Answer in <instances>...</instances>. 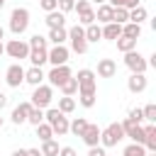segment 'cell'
Wrapping results in <instances>:
<instances>
[{
    "label": "cell",
    "instance_id": "obj_1",
    "mask_svg": "<svg viewBox=\"0 0 156 156\" xmlns=\"http://www.w3.org/2000/svg\"><path fill=\"white\" fill-rule=\"evenodd\" d=\"M44 122L51 127L54 136H63V134H68V117H66L63 112H58L56 107H49V110L44 112Z\"/></svg>",
    "mask_w": 156,
    "mask_h": 156
},
{
    "label": "cell",
    "instance_id": "obj_2",
    "mask_svg": "<svg viewBox=\"0 0 156 156\" xmlns=\"http://www.w3.org/2000/svg\"><path fill=\"white\" fill-rule=\"evenodd\" d=\"M122 139H124V129H122L119 122H112V124H107L105 129H100V146H102V149L117 146Z\"/></svg>",
    "mask_w": 156,
    "mask_h": 156
},
{
    "label": "cell",
    "instance_id": "obj_3",
    "mask_svg": "<svg viewBox=\"0 0 156 156\" xmlns=\"http://www.w3.org/2000/svg\"><path fill=\"white\" fill-rule=\"evenodd\" d=\"M29 27V10L27 7H15L10 15V32L15 37H22Z\"/></svg>",
    "mask_w": 156,
    "mask_h": 156
},
{
    "label": "cell",
    "instance_id": "obj_4",
    "mask_svg": "<svg viewBox=\"0 0 156 156\" xmlns=\"http://www.w3.org/2000/svg\"><path fill=\"white\" fill-rule=\"evenodd\" d=\"M78 83V93H98V80H95V71L90 68H80L78 76H73Z\"/></svg>",
    "mask_w": 156,
    "mask_h": 156
},
{
    "label": "cell",
    "instance_id": "obj_5",
    "mask_svg": "<svg viewBox=\"0 0 156 156\" xmlns=\"http://www.w3.org/2000/svg\"><path fill=\"white\" fill-rule=\"evenodd\" d=\"M51 100H54V88L51 85H37L34 88V93H32V107H39V110H44V107H49L51 105Z\"/></svg>",
    "mask_w": 156,
    "mask_h": 156
},
{
    "label": "cell",
    "instance_id": "obj_6",
    "mask_svg": "<svg viewBox=\"0 0 156 156\" xmlns=\"http://www.w3.org/2000/svg\"><path fill=\"white\" fill-rule=\"evenodd\" d=\"M66 32H68L71 49H73L76 54H85V51H88V41H85V32H83V27H80V24H73V27L66 29Z\"/></svg>",
    "mask_w": 156,
    "mask_h": 156
},
{
    "label": "cell",
    "instance_id": "obj_7",
    "mask_svg": "<svg viewBox=\"0 0 156 156\" xmlns=\"http://www.w3.org/2000/svg\"><path fill=\"white\" fill-rule=\"evenodd\" d=\"M71 76H73V73H71L68 63H66V66H51V71L46 73V80H49V85H51V88H61Z\"/></svg>",
    "mask_w": 156,
    "mask_h": 156
},
{
    "label": "cell",
    "instance_id": "obj_8",
    "mask_svg": "<svg viewBox=\"0 0 156 156\" xmlns=\"http://www.w3.org/2000/svg\"><path fill=\"white\" fill-rule=\"evenodd\" d=\"M5 54L10 56V58H27L29 56V44L27 41H22V39H10L7 44H5Z\"/></svg>",
    "mask_w": 156,
    "mask_h": 156
},
{
    "label": "cell",
    "instance_id": "obj_9",
    "mask_svg": "<svg viewBox=\"0 0 156 156\" xmlns=\"http://www.w3.org/2000/svg\"><path fill=\"white\" fill-rule=\"evenodd\" d=\"M124 66L132 71V73H146V68H149V63H146V58L134 49V51H129V54H124Z\"/></svg>",
    "mask_w": 156,
    "mask_h": 156
},
{
    "label": "cell",
    "instance_id": "obj_10",
    "mask_svg": "<svg viewBox=\"0 0 156 156\" xmlns=\"http://www.w3.org/2000/svg\"><path fill=\"white\" fill-rule=\"evenodd\" d=\"M119 124H122V129H124V136H129L134 144H141V146H144V127H141V124H136V122L129 119V117H127L124 122H119Z\"/></svg>",
    "mask_w": 156,
    "mask_h": 156
},
{
    "label": "cell",
    "instance_id": "obj_11",
    "mask_svg": "<svg viewBox=\"0 0 156 156\" xmlns=\"http://www.w3.org/2000/svg\"><path fill=\"white\" fill-rule=\"evenodd\" d=\"M68 49L63 46V44H58V46H51L49 51H46V61L51 63V66H66L68 63Z\"/></svg>",
    "mask_w": 156,
    "mask_h": 156
},
{
    "label": "cell",
    "instance_id": "obj_12",
    "mask_svg": "<svg viewBox=\"0 0 156 156\" xmlns=\"http://www.w3.org/2000/svg\"><path fill=\"white\" fill-rule=\"evenodd\" d=\"M5 83H7L10 88H20V85L24 83V68H22L20 63L7 66V71H5Z\"/></svg>",
    "mask_w": 156,
    "mask_h": 156
},
{
    "label": "cell",
    "instance_id": "obj_13",
    "mask_svg": "<svg viewBox=\"0 0 156 156\" xmlns=\"http://www.w3.org/2000/svg\"><path fill=\"white\" fill-rule=\"evenodd\" d=\"M146 85H149V80H146V76H144V73H132V76L127 78V88H129V93H134V95L144 93V90H146Z\"/></svg>",
    "mask_w": 156,
    "mask_h": 156
},
{
    "label": "cell",
    "instance_id": "obj_14",
    "mask_svg": "<svg viewBox=\"0 0 156 156\" xmlns=\"http://www.w3.org/2000/svg\"><path fill=\"white\" fill-rule=\"evenodd\" d=\"M80 139L88 144V149H90V146H98V144H100V127L88 122V127H85V132L80 134Z\"/></svg>",
    "mask_w": 156,
    "mask_h": 156
},
{
    "label": "cell",
    "instance_id": "obj_15",
    "mask_svg": "<svg viewBox=\"0 0 156 156\" xmlns=\"http://www.w3.org/2000/svg\"><path fill=\"white\" fill-rule=\"evenodd\" d=\"M117 73V63L112 58H100L98 61V76L100 78H115Z\"/></svg>",
    "mask_w": 156,
    "mask_h": 156
},
{
    "label": "cell",
    "instance_id": "obj_16",
    "mask_svg": "<svg viewBox=\"0 0 156 156\" xmlns=\"http://www.w3.org/2000/svg\"><path fill=\"white\" fill-rule=\"evenodd\" d=\"M44 78H46V76H44V71H41V68H37V66H32V68H27V71H24V83H29L32 88L41 85V83H44Z\"/></svg>",
    "mask_w": 156,
    "mask_h": 156
},
{
    "label": "cell",
    "instance_id": "obj_17",
    "mask_svg": "<svg viewBox=\"0 0 156 156\" xmlns=\"http://www.w3.org/2000/svg\"><path fill=\"white\" fill-rule=\"evenodd\" d=\"M29 110H32V102H20V105L12 110V115H10V117H12V124H24Z\"/></svg>",
    "mask_w": 156,
    "mask_h": 156
},
{
    "label": "cell",
    "instance_id": "obj_18",
    "mask_svg": "<svg viewBox=\"0 0 156 156\" xmlns=\"http://www.w3.org/2000/svg\"><path fill=\"white\" fill-rule=\"evenodd\" d=\"M44 22H46V27H49V29H61V27L66 24V15H63V12H58V10L46 12Z\"/></svg>",
    "mask_w": 156,
    "mask_h": 156
},
{
    "label": "cell",
    "instance_id": "obj_19",
    "mask_svg": "<svg viewBox=\"0 0 156 156\" xmlns=\"http://www.w3.org/2000/svg\"><path fill=\"white\" fill-rule=\"evenodd\" d=\"M102 29V39H110V41H115L117 37H122V24H115V22H107L105 27H100Z\"/></svg>",
    "mask_w": 156,
    "mask_h": 156
},
{
    "label": "cell",
    "instance_id": "obj_20",
    "mask_svg": "<svg viewBox=\"0 0 156 156\" xmlns=\"http://www.w3.org/2000/svg\"><path fill=\"white\" fill-rule=\"evenodd\" d=\"M46 51L49 49H29V61H32V66H37V68H41L44 63H46Z\"/></svg>",
    "mask_w": 156,
    "mask_h": 156
},
{
    "label": "cell",
    "instance_id": "obj_21",
    "mask_svg": "<svg viewBox=\"0 0 156 156\" xmlns=\"http://www.w3.org/2000/svg\"><path fill=\"white\" fill-rule=\"evenodd\" d=\"M95 20H98V22H102V24L112 22V7H110L107 2L98 5V10H95Z\"/></svg>",
    "mask_w": 156,
    "mask_h": 156
},
{
    "label": "cell",
    "instance_id": "obj_22",
    "mask_svg": "<svg viewBox=\"0 0 156 156\" xmlns=\"http://www.w3.org/2000/svg\"><path fill=\"white\" fill-rule=\"evenodd\" d=\"M83 32H85V41H88V44H90V41L102 39V29H100V24H98V22H93V24L83 27Z\"/></svg>",
    "mask_w": 156,
    "mask_h": 156
},
{
    "label": "cell",
    "instance_id": "obj_23",
    "mask_svg": "<svg viewBox=\"0 0 156 156\" xmlns=\"http://www.w3.org/2000/svg\"><path fill=\"white\" fill-rule=\"evenodd\" d=\"M66 39H68V32H66V27H61V29H49V37H46V41H51L54 46L63 44Z\"/></svg>",
    "mask_w": 156,
    "mask_h": 156
},
{
    "label": "cell",
    "instance_id": "obj_24",
    "mask_svg": "<svg viewBox=\"0 0 156 156\" xmlns=\"http://www.w3.org/2000/svg\"><path fill=\"white\" fill-rule=\"evenodd\" d=\"M146 17H149V12H146V7H144V5H136V7H132V10H129V22H134V24H141Z\"/></svg>",
    "mask_w": 156,
    "mask_h": 156
},
{
    "label": "cell",
    "instance_id": "obj_25",
    "mask_svg": "<svg viewBox=\"0 0 156 156\" xmlns=\"http://www.w3.org/2000/svg\"><path fill=\"white\" fill-rule=\"evenodd\" d=\"M122 37L139 39V37H141V24H134V22H127V24H122Z\"/></svg>",
    "mask_w": 156,
    "mask_h": 156
},
{
    "label": "cell",
    "instance_id": "obj_26",
    "mask_svg": "<svg viewBox=\"0 0 156 156\" xmlns=\"http://www.w3.org/2000/svg\"><path fill=\"white\" fill-rule=\"evenodd\" d=\"M115 41H117V49H119L122 54H129V51H134V49H136V39H129V37H117Z\"/></svg>",
    "mask_w": 156,
    "mask_h": 156
},
{
    "label": "cell",
    "instance_id": "obj_27",
    "mask_svg": "<svg viewBox=\"0 0 156 156\" xmlns=\"http://www.w3.org/2000/svg\"><path fill=\"white\" fill-rule=\"evenodd\" d=\"M85 127H88V119L85 117H76L73 122H68V132H73L76 136H80L85 132Z\"/></svg>",
    "mask_w": 156,
    "mask_h": 156
},
{
    "label": "cell",
    "instance_id": "obj_28",
    "mask_svg": "<svg viewBox=\"0 0 156 156\" xmlns=\"http://www.w3.org/2000/svg\"><path fill=\"white\" fill-rule=\"evenodd\" d=\"M58 141H54V139H49V141H41V156H58Z\"/></svg>",
    "mask_w": 156,
    "mask_h": 156
},
{
    "label": "cell",
    "instance_id": "obj_29",
    "mask_svg": "<svg viewBox=\"0 0 156 156\" xmlns=\"http://www.w3.org/2000/svg\"><path fill=\"white\" fill-rule=\"evenodd\" d=\"M112 22H115V24H127V22H129V10H124V7H112Z\"/></svg>",
    "mask_w": 156,
    "mask_h": 156
},
{
    "label": "cell",
    "instance_id": "obj_30",
    "mask_svg": "<svg viewBox=\"0 0 156 156\" xmlns=\"http://www.w3.org/2000/svg\"><path fill=\"white\" fill-rule=\"evenodd\" d=\"M56 110H58V112H63V115H71V112L76 110V100L63 95V98H58V107H56Z\"/></svg>",
    "mask_w": 156,
    "mask_h": 156
},
{
    "label": "cell",
    "instance_id": "obj_31",
    "mask_svg": "<svg viewBox=\"0 0 156 156\" xmlns=\"http://www.w3.org/2000/svg\"><path fill=\"white\" fill-rule=\"evenodd\" d=\"M58 90H61V93H63L66 98H73V95L78 93V83H76V78L71 76V78H68V80H66V83H63V85H61Z\"/></svg>",
    "mask_w": 156,
    "mask_h": 156
},
{
    "label": "cell",
    "instance_id": "obj_32",
    "mask_svg": "<svg viewBox=\"0 0 156 156\" xmlns=\"http://www.w3.org/2000/svg\"><path fill=\"white\" fill-rule=\"evenodd\" d=\"M37 136H39V141H49V139H54V132L46 122H41V124H37Z\"/></svg>",
    "mask_w": 156,
    "mask_h": 156
},
{
    "label": "cell",
    "instance_id": "obj_33",
    "mask_svg": "<svg viewBox=\"0 0 156 156\" xmlns=\"http://www.w3.org/2000/svg\"><path fill=\"white\" fill-rule=\"evenodd\" d=\"M122 156H146V149L141 146V144H129V146H124V151H122Z\"/></svg>",
    "mask_w": 156,
    "mask_h": 156
},
{
    "label": "cell",
    "instance_id": "obj_34",
    "mask_svg": "<svg viewBox=\"0 0 156 156\" xmlns=\"http://www.w3.org/2000/svg\"><path fill=\"white\" fill-rule=\"evenodd\" d=\"M27 122H29V124H34V127H37V124H41V122H44V110L32 107V110H29V115H27Z\"/></svg>",
    "mask_w": 156,
    "mask_h": 156
},
{
    "label": "cell",
    "instance_id": "obj_35",
    "mask_svg": "<svg viewBox=\"0 0 156 156\" xmlns=\"http://www.w3.org/2000/svg\"><path fill=\"white\" fill-rule=\"evenodd\" d=\"M110 7H124V10H132V7H136V5H141L139 0H105Z\"/></svg>",
    "mask_w": 156,
    "mask_h": 156
},
{
    "label": "cell",
    "instance_id": "obj_36",
    "mask_svg": "<svg viewBox=\"0 0 156 156\" xmlns=\"http://www.w3.org/2000/svg\"><path fill=\"white\" fill-rule=\"evenodd\" d=\"M27 44H29V49H46L49 41H46V37H41V34H32Z\"/></svg>",
    "mask_w": 156,
    "mask_h": 156
},
{
    "label": "cell",
    "instance_id": "obj_37",
    "mask_svg": "<svg viewBox=\"0 0 156 156\" xmlns=\"http://www.w3.org/2000/svg\"><path fill=\"white\" fill-rule=\"evenodd\" d=\"M141 115H144V119H146L149 124H154V122H156V105L149 102L146 107H141Z\"/></svg>",
    "mask_w": 156,
    "mask_h": 156
},
{
    "label": "cell",
    "instance_id": "obj_38",
    "mask_svg": "<svg viewBox=\"0 0 156 156\" xmlns=\"http://www.w3.org/2000/svg\"><path fill=\"white\" fill-rule=\"evenodd\" d=\"M95 22V10H88V12H80L78 15V24L80 27H88V24H93Z\"/></svg>",
    "mask_w": 156,
    "mask_h": 156
},
{
    "label": "cell",
    "instance_id": "obj_39",
    "mask_svg": "<svg viewBox=\"0 0 156 156\" xmlns=\"http://www.w3.org/2000/svg\"><path fill=\"white\" fill-rule=\"evenodd\" d=\"M95 95H98V93H78V102H80L83 107H93V105H95Z\"/></svg>",
    "mask_w": 156,
    "mask_h": 156
},
{
    "label": "cell",
    "instance_id": "obj_40",
    "mask_svg": "<svg viewBox=\"0 0 156 156\" xmlns=\"http://www.w3.org/2000/svg\"><path fill=\"white\" fill-rule=\"evenodd\" d=\"M39 5H41L44 12H54V10H58V0H39Z\"/></svg>",
    "mask_w": 156,
    "mask_h": 156
},
{
    "label": "cell",
    "instance_id": "obj_41",
    "mask_svg": "<svg viewBox=\"0 0 156 156\" xmlns=\"http://www.w3.org/2000/svg\"><path fill=\"white\" fill-rule=\"evenodd\" d=\"M73 10L80 15V12H88V10H93V5H90V0H78V2L73 5Z\"/></svg>",
    "mask_w": 156,
    "mask_h": 156
},
{
    "label": "cell",
    "instance_id": "obj_42",
    "mask_svg": "<svg viewBox=\"0 0 156 156\" xmlns=\"http://www.w3.org/2000/svg\"><path fill=\"white\" fill-rule=\"evenodd\" d=\"M129 119H134L136 124H144V115H141V107H134V110H129Z\"/></svg>",
    "mask_w": 156,
    "mask_h": 156
},
{
    "label": "cell",
    "instance_id": "obj_43",
    "mask_svg": "<svg viewBox=\"0 0 156 156\" xmlns=\"http://www.w3.org/2000/svg\"><path fill=\"white\" fill-rule=\"evenodd\" d=\"M73 5H76V0H58V12H71L73 10Z\"/></svg>",
    "mask_w": 156,
    "mask_h": 156
},
{
    "label": "cell",
    "instance_id": "obj_44",
    "mask_svg": "<svg viewBox=\"0 0 156 156\" xmlns=\"http://www.w3.org/2000/svg\"><path fill=\"white\" fill-rule=\"evenodd\" d=\"M58 156H78V154H76L73 146H61V149H58Z\"/></svg>",
    "mask_w": 156,
    "mask_h": 156
},
{
    "label": "cell",
    "instance_id": "obj_45",
    "mask_svg": "<svg viewBox=\"0 0 156 156\" xmlns=\"http://www.w3.org/2000/svg\"><path fill=\"white\" fill-rule=\"evenodd\" d=\"M88 156H107V154H105V149H102V146L98 144V146H90V151H88Z\"/></svg>",
    "mask_w": 156,
    "mask_h": 156
},
{
    "label": "cell",
    "instance_id": "obj_46",
    "mask_svg": "<svg viewBox=\"0 0 156 156\" xmlns=\"http://www.w3.org/2000/svg\"><path fill=\"white\" fill-rule=\"evenodd\" d=\"M27 156H41L39 149H27Z\"/></svg>",
    "mask_w": 156,
    "mask_h": 156
},
{
    "label": "cell",
    "instance_id": "obj_47",
    "mask_svg": "<svg viewBox=\"0 0 156 156\" xmlns=\"http://www.w3.org/2000/svg\"><path fill=\"white\" fill-rule=\"evenodd\" d=\"M5 105H7V95H5V93H0V110H2Z\"/></svg>",
    "mask_w": 156,
    "mask_h": 156
},
{
    "label": "cell",
    "instance_id": "obj_48",
    "mask_svg": "<svg viewBox=\"0 0 156 156\" xmlns=\"http://www.w3.org/2000/svg\"><path fill=\"white\" fill-rule=\"evenodd\" d=\"M12 156H27V149H17V151H12Z\"/></svg>",
    "mask_w": 156,
    "mask_h": 156
},
{
    "label": "cell",
    "instance_id": "obj_49",
    "mask_svg": "<svg viewBox=\"0 0 156 156\" xmlns=\"http://www.w3.org/2000/svg\"><path fill=\"white\" fill-rule=\"evenodd\" d=\"M5 54V44H2V39H0V56Z\"/></svg>",
    "mask_w": 156,
    "mask_h": 156
},
{
    "label": "cell",
    "instance_id": "obj_50",
    "mask_svg": "<svg viewBox=\"0 0 156 156\" xmlns=\"http://www.w3.org/2000/svg\"><path fill=\"white\" fill-rule=\"evenodd\" d=\"M93 2H95V5H102L105 0H90V5H93Z\"/></svg>",
    "mask_w": 156,
    "mask_h": 156
},
{
    "label": "cell",
    "instance_id": "obj_51",
    "mask_svg": "<svg viewBox=\"0 0 156 156\" xmlns=\"http://www.w3.org/2000/svg\"><path fill=\"white\" fill-rule=\"evenodd\" d=\"M5 5H7V0H0V10H2V7H5Z\"/></svg>",
    "mask_w": 156,
    "mask_h": 156
},
{
    "label": "cell",
    "instance_id": "obj_52",
    "mask_svg": "<svg viewBox=\"0 0 156 156\" xmlns=\"http://www.w3.org/2000/svg\"><path fill=\"white\" fill-rule=\"evenodd\" d=\"M2 37H5V29H2V27H0V39H2Z\"/></svg>",
    "mask_w": 156,
    "mask_h": 156
},
{
    "label": "cell",
    "instance_id": "obj_53",
    "mask_svg": "<svg viewBox=\"0 0 156 156\" xmlns=\"http://www.w3.org/2000/svg\"><path fill=\"white\" fill-rule=\"evenodd\" d=\"M146 156H156V154H154V151H146Z\"/></svg>",
    "mask_w": 156,
    "mask_h": 156
},
{
    "label": "cell",
    "instance_id": "obj_54",
    "mask_svg": "<svg viewBox=\"0 0 156 156\" xmlns=\"http://www.w3.org/2000/svg\"><path fill=\"white\" fill-rule=\"evenodd\" d=\"M0 127H2V117H0Z\"/></svg>",
    "mask_w": 156,
    "mask_h": 156
}]
</instances>
